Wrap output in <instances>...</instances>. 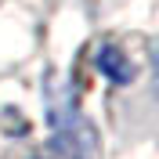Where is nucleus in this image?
Returning <instances> with one entry per match:
<instances>
[{
  "instance_id": "nucleus-1",
  "label": "nucleus",
  "mask_w": 159,
  "mask_h": 159,
  "mask_svg": "<svg viewBox=\"0 0 159 159\" xmlns=\"http://www.w3.org/2000/svg\"><path fill=\"white\" fill-rule=\"evenodd\" d=\"M98 69L112 80V83H130L134 80V65L116 43H101L98 47Z\"/></svg>"
}]
</instances>
